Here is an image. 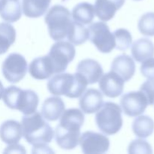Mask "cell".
<instances>
[{"label": "cell", "instance_id": "cell-27", "mask_svg": "<svg viewBox=\"0 0 154 154\" xmlns=\"http://www.w3.org/2000/svg\"><path fill=\"white\" fill-rule=\"evenodd\" d=\"M115 39V48L119 51H126L132 45V37L126 29H118L114 33Z\"/></svg>", "mask_w": 154, "mask_h": 154}, {"label": "cell", "instance_id": "cell-2", "mask_svg": "<svg viewBox=\"0 0 154 154\" xmlns=\"http://www.w3.org/2000/svg\"><path fill=\"white\" fill-rule=\"evenodd\" d=\"M21 126L24 138L33 146L49 144L54 138L53 129L38 111L23 116Z\"/></svg>", "mask_w": 154, "mask_h": 154}, {"label": "cell", "instance_id": "cell-31", "mask_svg": "<svg viewBox=\"0 0 154 154\" xmlns=\"http://www.w3.org/2000/svg\"><path fill=\"white\" fill-rule=\"evenodd\" d=\"M140 91L147 98L148 105L154 104V80L149 79L140 87Z\"/></svg>", "mask_w": 154, "mask_h": 154}, {"label": "cell", "instance_id": "cell-5", "mask_svg": "<svg viewBox=\"0 0 154 154\" xmlns=\"http://www.w3.org/2000/svg\"><path fill=\"white\" fill-rule=\"evenodd\" d=\"M95 118L99 129L108 135L117 133L123 126L122 110L114 102H107L102 104Z\"/></svg>", "mask_w": 154, "mask_h": 154}, {"label": "cell", "instance_id": "cell-16", "mask_svg": "<svg viewBox=\"0 0 154 154\" xmlns=\"http://www.w3.org/2000/svg\"><path fill=\"white\" fill-rule=\"evenodd\" d=\"M126 0H96L95 14L101 20L108 21L112 19L116 11L121 8Z\"/></svg>", "mask_w": 154, "mask_h": 154}, {"label": "cell", "instance_id": "cell-29", "mask_svg": "<svg viewBox=\"0 0 154 154\" xmlns=\"http://www.w3.org/2000/svg\"><path fill=\"white\" fill-rule=\"evenodd\" d=\"M140 32L146 36H154V12H148L141 16L138 21Z\"/></svg>", "mask_w": 154, "mask_h": 154}, {"label": "cell", "instance_id": "cell-28", "mask_svg": "<svg viewBox=\"0 0 154 154\" xmlns=\"http://www.w3.org/2000/svg\"><path fill=\"white\" fill-rule=\"evenodd\" d=\"M21 91L22 90L16 86H10L7 87L4 90L2 96L4 103L11 109L17 110V102Z\"/></svg>", "mask_w": 154, "mask_h": 154}, {"label": "cell", "instance_id": "cell-24", "mask_svg": "<svg viewBox=\"0 0 154 154\" xmlns=\"http://www.w3.org/2000/svg\"><path fill=\"white\" fill-rule=\"evenodd\" d=\"M16 40V31L8 23H0V55L8 51Z\"/></svg>", "mask_w": 154, "mask_h": 154}, {"label": "cell", "instance_id": "cell-35", "mask_svg": "<svg viewBox=\"0 0 154 154\" xmlns=\"http://www.w3.org/2000/svg\"><path fill=\"white\" fill-rule=\"evenodd\" d=\"M4 87H3V85L2 84V82L0 81V99H2V97L3 96V93H4Z\"/></svg>", "mask_w": 154, "mask_h": 154}, {"label": "cell", "instance_id": "cell-37", "mask_svg": "<svg viewBox=\"0 0 154 154\" xmlns=\"http://www.w3.org/2000/svg\"><path fill=\"white\" fill-rule=\"evenodd\" d=\"M135 1H140V0H135Z\"/></svg>", "mask_w": 154, "mask_h": 154}, {"label": "cell", "instance_id": "cell-20", "mask_svg": "<svg viewBox=\"0 0 154 154\" xmlns=\"http://www.w3.org/2000/svg\"><path fill=\"white\" fill-rule=\"evenodd\" d=\"M38 102V96L35 92L32 90H22L17 110L25 115L31 114L36 111Z\"/></svg>", "mask_w": 154, "mask_h": 154}, {"label": "cell", "instance_id": "cell-14", "mask_svg": "<svg viewBox=\"0 0 154 154\" xmlns=\"http://www.w3.org/2000/svg\"><path fill=\"white\" fill-rule=\"evenodd\" d=\"M29 72L36 80H45L54 74V68L48 56L35 59L29 66Z\"/></svg>", "mask_w": 154, "mask_h": 154}, {"label": "cell", "instance_id": "cell-17", "mask_svg": "<svg viewBox=\"0 0 154 154\" xmlns=\"http://www.w3.org/2000/svg\"><path fill=\"white\" fill-rule=\"evenodd\" d=\"M23 136L21 123L14 120L5 121L0 126V138L7 144H17Z\"/></svg>", "mask_w": 154, "mask_h": 154}, {"label": "cell", "instance_id": "cell-8", "mask_svg": "<svg viewBox=\"0 0 154 154\" xmlns=\"http://www.w3.org/2000/svg\"><path fill=\"white\" fill-rule=\"evenodd\" d=\"M27 62L21 54L13 53L6 57L2 66L5 78L10 83H18L26 76Z\"/></svg>", "mask_w": 154, "mask_h": 154}, {"label": "cell", "instance_id": "cell-15", "mask_svg": "<svg viewBox=\"0 0 154 154\" xmlns=\"http://www.w3.org/2000/svg\"><path fill=\"white\" fill-rule=\"evenodd\" d=\"M111 71L121 77L124 81H128L135 75V62L129 56L122 54L113 60L111 64Z\"/></svg>", "mask_w": 154, "mask_h": 154}, {"label": "cell", "instance_id": "cell-22", "mask_svg": "<svg viewBox=\"0 0 154 154\" xmlns=\"http://www.w3.org/2000/svg\"><path fill=\"white\" fill-rule=\"evenodd\" d=\"M95 14L94 6L88 2H81L76 5L72 13L74 21L83 25L91 23L94 19Z\"/></svg>", "mask_w": 154, "mask_h": 154}, {"label": "cell", "instance_id": "cell-13", "mask_svg": "<svg viewBox=\"0 0 154 154\" xmlns=\"http://www.w3.org/2000/svg\"><path fill=\"white\" fill-rule=\"evenodd\" d=\"M81 96L79 101L80 108L85 114L97 112L103 104V96L96 89H89Z\"/></svg>", "mask_w": 154, "mask_h": 154}, {"label": "cell", "instance_id": "cell-33", "mask_svg": "<svg viewBox=\"0 0 154 154\" xmlns=\"http://www.w3.org/2000/svg\"><path fill=\"white\" fill-rule=\"evenodd\" d=\"M4 153H26V150L23 146L19 145L17 144H10V146L6 147L4 150Z\"/></svg>", "mask_w": 154, "mask_h": 154}, {"label": "cell", "instance_id": "cell-7", "mask_svg": "<svg viewBox=\"0 0 154 154\" xmlns=\"http://www.w3.org/2000/svg\"><path fill=\"white\" fill-rule=\"evenodd\" d=\"M89 38L100 52L108 54L115 48V39L104 22H96L89 26Z\"/></svg>", "mask_w": 154, "mask_h": 154}, {"label": "cell", "instance_id": "cell-30", "mask_svg": "<svg viewBox=\"0 0 154 154\" xmlns=\"http://www.w3.org/2000/svg\"><path fill=\"white\" fill-rule=\"evenodd\" d=\"M128 151L131 154H151L152 147L149 143L142 139H136L129 144Z\"/></svg>", "mask_w": 154, "mask_h": 154}, {"label": "cell", "instance_id": "cell-32", "mask_svg": "<svg viewBox=\"0 0 154 154\" xmlns=\"http://www.w3.org/2000/svg\"><path fill=\"white\" fill-rule=\"evenodd\" d=\"M141 72L145 78L154 80V58H150L143 62Z\"/></svg>", "mask_w": 154, "mask_h": 154}, {"label": "cell", "instance_id": "cell-34", "mask_svg": "<svg viewBox=\"0 0 154 154\" xmlns=\"http://www.w3.org/2000/svg\"><path fill=\"white\" fill-rule=\"evenodd\" d=\"M32 153H53V151L49 147L46 146V144H42V145L33 146Z\"/></svg>", "mask_w": 154, "mask_h": 154}, {"label": "cell", "instance_id": "cell-4", "mask_svg": "<svg viewBox=\"0 0 154 154\" xmlns=\"http://www.w3.org/2000/svg\"><path fill=\"white\" fill-rule=\"evenodd\" d=\"M71 16L69 9L61 5H56L50 8L45 21L53 40L61 41L67 36L72 23Z\"/></svg>", "mask_w": 154, "mask_h": 154}, {"label": "cell", "instance_id": "cell-10", "mask_svg": "<svg viewBox=\"0 0 154 154\" xmlns=\"http://www.w3.org/2000/svg\"><path fill=\"white\" fill-rule=\"evenodd\" d=\"M148 105L147 98L142 92H129L123 95L120 99V106L126 115L137 117L144 112Z\"/></svg>", "mask_w": 154, "mask_h": 154}, {"label": "cell", "instance_id": "cell-36", "mask_svg": "<svg viewBox=\"0 0 154 154\" xmlns=\"http://www.w3.org/2000/svg\"><path fill=\"white\" fill-rule=\"evenodd\" d=\"M6 1H7V0H0V11H1L2 9L3 8V7H4L5 5Z\"/></svg>", "mask_w": 154, "mask_h": 154}, {"label": "cell", "instance_id": "cell-18", "mask_svg": "<svg viewBox=\"0 0 154 154\" xmlns=\"http://www.w3.org/2000/svg\"><path fill=\"white\" fill-rule=\"evenodd\" d=\"M65 103L60 97H50L44 102L42 107V115L48 121L58 120L65 111Z\"/></svg>", "mask_w": 154, "mask_h": 154}, {"label": "cell", "instance_id": "cell-19", "mask_svg": "<svg viewBox=\"0 0 154 154\" xmlns=\"http://www.w3.org/2000/svg\"><path fill=\"white\" fill-rule=\"evenodd\" d=\"M131 52L133 58L138 63H143L154 56V44L150 39L140 38L132 45Z\"/></svg>", "mask_w": 154, "mask_h": 154}, {"label": "cell", "instance_id": "cell-26", "mask_svg": "<svg viewBox=\"0 0 154 154\" xmlns=\"http://www.w3.org/2000/svg\"><path fill=\"white\" fill-rule=\"evenodd\" d=\"M66 37L73 45H82L89 38V30L84 27L83 24L76 21H72Z\"/></svg>", "mask_w": 154, "mask_h": 154}, {"label": "cell", "instance_id": "cell-21", "mask_svg": "<svg viewBox=\"0 0 154 154\" xmlns=\"http://www.w3.org/2000/svg\"><path fill=\"white\" fill-rule=\"evenodd\" d=\"M51 2V0H23V12L28 17H39L45 14Z\"/></svg>", "mask_w": 154, "mask_h": 154}, {"label": "cell", "instance_id": "cell-6", "mask_svg": "<svg viewBox=\"0 0 154 154\" xmlns=\"http://www.w3.org/2000/svg\"><path fill=\"white\" fill-rule=\"evenodd\" d=\"M75 54V46L71 42L58 41L54 44L48 56L53 65L54 74L64 72L69 63L74 60Z\"/></svg>", "mask_w": 154, "mask_h": 154}, {"label": "cell", "instance_id": "cell-25", "mask_svg": "<svg viewBox=\"0 0 154 154\" xmlns=\"http://www.w3.org/2000/svg\"><path fill=\"white\" fill-rule=\"evenodd\" d=\"M21 15L22 9L19 0H7L0 11V17L8 23L16 22L20 19Z\"/></svg>", "mask_w": 154, "mask_h": 154}, {"label": "cell", "instance_id": "cell-3", "mask_svg": "<svg viewBox=\"0 0 154 154\" xmlns=\"http://www.w3.org/2000/svg\"><path fill=\"white\" fill-rule=\"evenodd\" d=\"M88 83L84 76L76 72L54 75L48 82V91L54 96H66L71 99L80 97L86 90Z\"/></svg>", "mask_w": 154, "mask_h": 154}, {"label": "cell", "instance_id": "cell-9", "mask_svg": "<svg viewBox=\"0 0 154 154\" xmlns=\"http://www.w3.org/2000/svg\"><path fill=\"white\" fill-rule=\"evenodd\" d=\"M79 144L82 152L86 154L106 153L110 147L108 137L92 131H87L80 135Z\"/></svg>", "mask_w": 154, "mask_h": 154}, {"label": "cell", "instance_id": "cell-11", "mask_svg": "<svg viewBox=\"0 0 154 154\" xmlns=\"http://www.w3.org/2000/svg\"><path fill=\"white\" fill-rule=\"evenodd\" d=\"M99 81L101 91L108 97H118L123 93L125 81L113 71L102 75Z\"/></svg>", "mask_w": 154, "mask_h": 154}, {"label": "cell", "instance_id": "cell-23", "mask_svg": "<svg viewBox=\"0 0 154 154\" xmlns=\"http://www.w3.org/2000/svg\"><path fill=\"white\" fill-rule=\"evenodd\" d=\"M132 130L137 137L146 138L151 135L154 131V121L148 116H140L132 123Z\"/></svg>", "mask_w": 154, "mask_h": 154}, {"label": "cell", "instance_id": "cell-12", "mask_svg": "<svg viewBox=\"0 0 154 154\" xmlns=\"http://www.w3.org/2000/svg\"><path fill=\"white\" fill-rule=\"evenodd\" d=\"M77 72L85 78L88 84H96L103 75V69L97 61L86 59L78 63Z\"/></svg>", "mask_w": 154, "mask_h": 154}, {"label": "cell", "instance_id": "cell-1", "mask_svg": "<svg viewBox=\"0 0 154 154\" xmlns=\"http://www.w3.org/2000/svg\"><path fill=\"white\" fill-rule=\"evenodd\" d=\"M84 122V114L78 108H70L63 113L55 129V139L60 148L72 150L79 144L81 128Z\"/></svg>", "mask_w": 154, "mask_h": 154}]
</instances>
